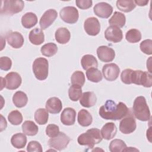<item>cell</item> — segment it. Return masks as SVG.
Instances as JSON below:
<instances>
[{
  "mask_svg": "<svg viewBox=\"0 0 152 152\" xmlns=\"http://www.w3.org/2000/svg\"><path fill=\"white\" fill-rule=\"evenodd\" d=\"M129 109L122 102H119L118 104H116L114 101L108 100L104 105L100 107L99 113L100 116L104 119L116 121L125 116Z\"/></svg>",
  "mask_w": 152,
  "mask_h": 152,
  "instance_id": "cell-1",
  "label": "cell"
},
{
  "mask_svg": "<svg viewBox=\"0 0 152 152\" xmlns=\"http://www.w3.org/2000/svg\"><path fill=\"white\" fill-rule=\"evenodd\" d=\"M121 80L126 84H135L145 87H151L152 86L151 74L147 71L141 70L125 69L121 73Z\"/></svg>",
  "mask_w": 152,
  "mask_h": 152,
  "instance_id": "cell-2",
  "label": "cell"
},
{
  "mask_svg": "<svg viewBox=\"0 0 152 152\" xmlns=\"http://www.w3.org/2000/svg\"><path fill=\"white\" fill-rule=\"evenodd\" d=\"M102 138L100 131L97 128H93L80 135L77 141L81 145H86L90 148H92L95 144L100 142Z\"/></svg>",
  "mask_w": 152,
  "mask_h": 152,
  "instance_id": "cell-3",
  "label": "cell"
},
{
  "mask_svg": "<svg viewBox=\"0 0 152 152\" xmlns=\"http://www.w3.org/2000/svg\"><path fill=\"white\" fill-rule=\"evenodd\" d=\"M135 117L141 121H147L150 119V111L147 104L146 100L143 96L135 98L132 107Z\"/></svg>",
  "mask_w": 152,
  "mask_h": 152,
  "instance_id": "cell-4",
  "label": "cell"
},
{
  "mask_svg": "<svg viewBox=\"0 0 152 152\" xmlns=\"http://www.w3.org/2000/svg\"><path fill=\"white\" fill-rule=\"evenodd\" d=\"M24 2L21 0H5L1 1V14L5 15H12L22 11Z\"/></svg>",
  "mask_w": 152,
  "mask_h": 152,
  "instance_id": "cell-5",
  "label": "cell"
},
{
  "mask_svg": "<svg viewBox=\"0 0 152 152\" xmlns=\"http://www.w3.org/2000/svg\"><path fill=\"white\" fill-rule=\"evenodd\" d=\"M32 69L36 78L39 80H45L48 76L49 63L45 58H36L32 66Z\"/></svg>",
  "mask_w": 152,
  "mask_h": 152,
  "instance_id": "cell-6",
  "label": "cell"
},
{
  "mask_svg": "<svg viewBox=\"0 0 152 152\" xmlns=\"http://www.w3.org/2000/svg\"><path fill=\"white\" fill-rule=\"evenodd\" d=\"M137 128L136 121L129 109L128 114L122 118L119 123V130L124 134H129L133 132Z\"/></svg>",
  "mask_w": 152,
  "mask_h": 152,
  "instance_id": "cell-7",
  "label": "cell"
},
{
  "mask_svg": "<svg viewBox=\"0 0 152 152\" xmlns=\"http://www.w3.org/2000/svg\"><path fill=\"white\" fill-rule=\"evenodd\" d=\"M70 140V138L65 133L60 132L57 136L52 137L49 140L48 145L51 148L61 151L67 147Z\"/></svg>",
  "mask_w": 152,
  "mask_h": 152,
  "instance_id": "cell-8",
  "label": "cell"
},
{
  "mask_svg": "<svg viewBox=\"0 0 152 152\" xmlns=\"http://www.w3.org/2000/svg\"><path fill=\"white\" fill-rule=\"evenodd\" d=\"M61 18L65 23L68 24L75 23L79 17L77 9L74 7H65L59 12Z\"/></svg>",
  "mask_w": 152,
  "mask_h": 152,
  "instance_id": "cell-9",
  "label": "cell"
},
{
  "mask_svg": "<svg viewBox=\"0 0 152 152\" xmlns=\"http://www.w3.org/2000/svg\"><path fill=\"white\" fill-rule=\"evenodd\" d=\"M4 87L8 90L18 88L22 82L20 74L15 72H11L6 75L4 78Z\"/></svg>",
  "mask_w": 152,
  "mask_h": 152,
  "instance_id": "cell-10",
  "label": "cell"
},
{
  "mask_svg": "<svg viewBox=\"0 0 152 152\" xmlns=\"http://www.w3.org/2000/svg\"><path fill=\"white\" fill-rule=\"evenodd\" d=\"M102 73L106 80L113 81L118 78L120 73V68L114 63L105 64L102 68Z\"/></svg>",
  "mask_w": 152,
  "mask_h": 152,
  "instance_id": "cell-11",
  "label": "cell"
},
{
  "mask_svg": "<svg viewBox=\"0 0 152 152\" xmlns=\"http://www.w3.org/2000/svg\"><path fill=\"white\" fill-rule=\"evenodd\" d=\"M85 31L90 36H96L100 31V24L97 18L89 17L84 23Z\"/></svg>",
  "mask_w": 152,
  "mask_h": 152,
  "instance_id": "cell-12",
  "label": "cell"
},
{
  "mask_svg": "<svg viewBox=\"0 0 152 152\" xmlns=\"http://www.w3.org/2000/svg\"><path fill=\"white\" fill-rule=\"evenodd\" d=\"M58 17V12L54 9H49L46 11L41 17L39 24L42 30L49 27L56 20Z\"/></svg>",
  "mask_w": 152,
  "mask_h": 152,
  "instance_id": "cell-13",
  "label": "cell"
},
{
  "mask_svg": "<svg viewBox=\"0 0 152 152\" xmlns=\"http://www.w3.org/2000/svg\"><path fill=\"white\" fill-rule=\"evenodd\" d=\"M93 11L99 17L107 18L112 14L113 7L106 2H101L95 5L93 8Z\"/></svg>",
  "mask_w": 152,
  "mask_h": 152,
  "instance_id": "cell-14",
  "label": "cell"
},
{
  "mask_svg": "<svg viewBox=\"0 0 152 152\" xmlns=\"http://www.w3.org/2000/svg\"><path fill=\"white\" fill-rule=\"evenodd\" d=\"M104 37L109 42L118 43L122 40L123 34L122 30L119 27L110 26L105 30Z\"/></svg>",
  "mask_w": 152,
  "mask_h": 152,
  "instance_id": "cell-15",
  "label": "cell"
},
{
  "mask_svg": "<svg viewBox=\"0 0 152 152\" xmlns=\"http://www.w3.org/2000/svg\"><path fill=\"white\" fill-rule=\"evenodd\" d=\"M97 55L102 62H109L112 61L115 56V50L106 46H100L97 49Z\"/></svg>",
  "mask_w": 152,
  "mask_h": 152,
  "instance_id": "cell-16",
  "label": "cell"
},
{
  "mask_svg": "<svg viewBox=\"0 0 152 152\" xmlns=\"http://www.w3.org/2000/svg\"><path fill=\"white\" fill-rule=\"evenodd\" d=\"M8 43L13 48L18 49L24 44L23 35L18 31H9L6 34Z\"/></svg>",
  "mask_w": 152,
  "mask_h": 152,
  "instance_id": "cell-17",
  "label": "cell"
},
{
  "mask_svg": "<svg viewBox=\"0 0 152 152\" xmlns=\"http://www.w3.org/2000/svg\"><path fill=\"white\" fill-rule=\"evenodd\" d=\"M76 112L71 107L65 108L61 114V121L65 125H72L75 122Z\"/></svg>",
  "mask_w": 152,
  "mask_h": 152,
  "instance_id": "cell-18",
  "label": "cell"
},
{
  "mask_svg": "<svg viewBox=\"0 0 152 152\" xmlns=\"http://www.w3.org/2000/svg\"><path fill=\"white\" fill-rule=\"evenodd\" d=\"M62 108V102L56 97H50L46 101V109L50 113H58L61 111Z\"/></svg>",
  "mask_w": 152,
  "mask_h": 152,
  "instance_id": "cell-19",
  "label": "cell"
},
{
  "mask_svg": "<svg viewBox=\"0 0 152 152\" xmlns=\"http://www.w3.org/2000/svg\"><path fill=\"white\" fill-rule=\"evenodd\" d=\"M100 132L102 138L106 140H109L116 135L117 128L114 123L107 122L103 126Z\"/></svg>",
  "mask_w": 152,
  "mask_h": 152,
  "instance_id": "cell-20",
  "label": "cell"
},
{
  "mask_svg": "<svg viewBox=\"0 0 152 152\" xmlns=\"http://www.w3.org/2000/svg\"><path fill=\"white\" fill-rule=\"evenodd\" d=\"M97 102V97L92 91H87L82 94L80 99V103L83 107H90L94 106Z\"/></svg>",
  "mask_w": 152,
  "mask_h": 152,
  "instance_id": "cell-21",
  "label": "cell"
},
{
  "mask_svg": "<svg viewBox=\"0 0 152 152\" xmlns=\"http://www.w3.org/2000/svg\"><path fill=\"white\" fill-rule=\"evenodd\" d=\"M29 40L34 45H39L45 41V36L43 31L39 28H35L31 30L29 33Z\"/></svg>",
  "mask_w": 152,
  "mask_h": 152,
  "instance_id": "cell-22",
  "label": "cell"
},
{
  "mask_svg": "<svg viewBox=\"0 0 152 152\" xmlns=\"http://www.w3.org/2000/svg\"><path fill=\"white\" fill-rule=\"evenodd\" d=\"M55 39L60 44H66L71 38L69 31L65 27H60L56 30L55 34Z\"/></svg>",
  "mask_w": 152,
  "mask_h": 152,
  "instance_id": "cell-23",
  "label": "cell"
},
{
  "mask_svg": "<svg viewBox=\"0 0 152 152\" xmlns=\"http://www.w3.org/2000/svg\"><path fill=\"white\" fill-rule=\"evenodd\" d=\"M37 23V17L33 12H27L21 18L22 26L26 28H30Z\"/></svg>",
  "mask_w": 152,
  "mask_h": 152,
  "instance_id": "cell-24",
  "label": "cell"
},
{
  "mask_svg": "<svg viewBox=\"0 0 152 152\" xmlns=\"http://www.w3.org/2000/svg\"><path fill=\"white\" fill-rule=\"evenodd\" d=\"M78 122L82 126H88L93 122V118L89 112L86 109H81L78 113Z\"/></svg>",
  "mask_w": 152,
  "mask_h": 152,
  "instance_id": "cell-25",
  "label": "cell"
},
{
  "mask_svg": "<svg viewBox=\"0 0 152 152\" xmlns=\"http://www.w3.org/2000/svg\"><path fill=\"white\" fill-rule=\"evenodd\" d=\"M81 66L84 70H88L91 68H97L98 62L96 58L92 55H85L81 60Z\"/></svg>",
  "mask_w": 152,
  "mask_h": 152,
  "instance_id": "cell-26",
  "label": "cell"
},
{
  "mask_svg": "<svg viewBox=\"0 0 152 152\" xmlns=\"http://www.w3.org/2000/svg\"><path fill=\"white\" fill-rule=\"evenodd\" d=\"M126 23V17L125 15L120 12L115 11L112 17L109 20V23L110 26L123 27Z\"/></svg>",
  "mask_w": 152,
  "mask_h": 152,
  "instance_id": "cell-27",
  "label": "cell"
},
{
  "mask_svg": "<svg viewBox=\"0 0 152 152\" xmlns=\"http://www.w3.org/2000/svg\"><path fill=\"white\" fill-rule=\"evenodd\" d=\"M28 102V97L25 93L18 91L14 93L12 97V102L17 107L21 108L25 106Z\"/></svg>",
  "mask_w": 152,
  "mask_h": 152,
  "instance_id": "cell-28",
  "label": "cell"
},
{
  "mask_svg": "<svg viewBox=\"0 0 152 152\" xmlns=\"http://www.w3.org/2000/svg\"><path fill=\"white\" fill-rule=\"evenodd\" d=\"M23 133L28 136H34L38 132L39 128L37 125L31 121H26L22 124Z\"/></svg>",
  "mask_w": 152,
  "mask_h": 152,
  "instance_id": "cell-29",
  "label": "cell"
},
{
  "mask_svg": "<svg viewBox=\"0 0 152 152\" xmlns=\"http://www.w3.org/2000/svg\"><path fill=\"white\" fill-rule=\"evenodd\" d=\"M11 142L13 147L16 148H24L27 143V137L24 134L17 133L13 135L11 139Z\"/></svg>",
  "mask_w": 152,
  "mask_h": 152,
  "instance_id": "cell-30",
  "label": "cell"
},
{
  "mask_svg": "<svg viewBox=\"0 0 152 152\" xmlns=\"http://www.w3.org/2000/svg\"><path fill=\"white\" fill-rule=\"evenodd\" d=\"M116 7L122 12H129L135 8L136 4L132 0H118L116 1Z\"/></svg>",
  "mask_w": 152,
  "mask_h": 152,
  "instance_id": "cell-31",
  "label": "cell"
},
{
  "mask_svg": "<svg viewBox=\"0 0 152 152\" xmlns=\"http://www.w3.org/2000/svg\"><path fill=\"white\" fill-rule=\"evenodd\" d=\"M49 114L48 110L44 108L37 109L34 113V119L39 125H45L48 121Z\"/></svg>",
  "mask_w": 152,
  "mask_h": 152,
  "instance_id": "cell-32",
  "label": "cell"
},
{
  "mask_svg": "<svg viewBox=\"0 0 152 152\" xmlns=\"http://www.w3.org/2000/svg\"><path fill=\"white\" fill-rule=\"evenodd\" d=\"M86 76L89 81L93 83H99L103 78L101 71L97 68H91L87 70Z\"/></svg>",
  "mask_w": 152,
  "mask_h": 152,
  "instance_id": "cell-33",
  "label": "cell"
},
{
  "mask_svg": "<svg viewBox=\"0 0 152 152\" xmlns=\"http://www.w3.org/2000/svg\"><path fill=\"white\" fill-rule=\"evenodd\" d=\"M58 47L57 45L53 43H48L41 47V53L48 57L53 56L57 53Z\"/></svg>",
  "mask_w": 152,
  "mask_h": 152,
  "instance_id": "cell-34",
  "label": "cell"
},
{
  "mask_svg": "<svg viewBox=\"0 0 152 152\" xmlns=\"http://www.w3.org/2000/svg\"><path fill=\"white\" fill-rule=\"evenodd\" d=\"M126 40L131 43H135L140 42L141 39V32L135 28L129 30L125 34Z\"/></svg>",
  "mask_w": 152,
  "mask_h": 152,
  "instance_id": "cell-35",
  "label": "cell"
},
{
  "mask_svg": "<svg viewBox=\"0 0 152 152\" xmlns=\"http://www.w3.org/2000/svg\"><path fill=\"white\" fill-rule=\"evenodd\" d=\"M126 145L124 141L120 139H115L112 140L109 144V150L111 152L125 151Z\"/></svg>",
  "mask_w": 152,
  "mask_h": 152,
  "instance_id": "cell-36",
  "label": "cell"
},
{
  "mask_svg": "<svg viewBox=\"0 0 152 152\" xmlns=\"http://www.w3.org/2000/svg\"><path fill=\"white\" fill-rule=\"evenodd\" d=\"M85 75L82 71H76L71 75V82L72 85L82 87L85 83Z\"/></svg>",
  "mask_w": 152,
  "mask_h": 152,
  "instance_id": "cell-37",
  "label": "cell"
},
{
  "mask_svg": "<svg viewBox=\"0 0 152 152\" xmlns=\"http://www.w3.org/2000/svg\"><path fill=\"white\" fill-rule=\"evenodd\" d=\"M81 87L75 85L70 86L68 90V96L69 99L74 102H76L80 99L82 96Z\"/></svg>",
  "mask_w": 152,
  "mask_h": 152,
  "instance_id": "cell-38",
  "label": "cell"
},
{
  "mask_svg": "<svg viewBox=\"0 0 152 152\" xmlns=\"http://www.w3.org/2000/svg\"><path fill=\"white\" fill-rule=\"evenodd\" d=\"M8 119L12 125H18L22 122L23 116L20 112L17 110H14L8 114Z\"/></svg>",
  "mask_w": 152,
  "mask_h": 152,
  "instance_id": "cell-39",
  "label": "cell"
},
{
  "mask_svg": "<svg viewBox=\"0 0 152 152\" xmlns=\"http://www.w3.org/2000/svg\"><path fill=\"white\" fill-rule=\"evenodd\" d=\"M141 50L147 55H151L152 53V40L151 39H146L143 40L140 45Z\"/></svg>",
  "mask_w": 152,
  "mask_h": 152,
  "instance_id": "cell-40",
  "label": "cell"
},
{
  "mask_svg": "<svg viewBox=\"0 0 152 152\" xmlns=\"http://www.w3.org/2000/svg\"><path fill=\"white\" fill-rule=\"evenodd\" d=\"M59 132V126L55 124H49L46 128V134L50 138L57 136Z\"/></svg>",
  "mask_w": 152,
  "mask_h": 152,
  "instance_id": "cell-41",
  "label": "cell"
},
{
  "mask_svg": "<svg viewBox=\"0 0 152 152\" xmlns=\"http://www.w3.org/2000/svg\"><path fill=\"white\" fill-rule=\"evenodd\" d=\"M12 66L11 59L7 56H2L0 58V68L4 71H8Z\"/></svg>",
  "mask_w": 152,
  "mask_h": 152,
  "instance_id": "cell-42",
  "label": "cell"
},
{
  "mask_svg": "<svg viewBox=\"0 0 152 152\" xmlns=\"http://www.w3.org/2000/svg\"><path fill=\"white\" fill-rule=\"evenodd\" d=\"M27 151L28 152H42L43 149L41 144L38 141H31L27 145Z\"/></svg>",
  "mask_w": 152,
  "mask_h": 152,
  "instance_id": "cell-43",
  "label": "cell"
},
{
  "mask_svg": "<svg viewBox=\"0 0 152 152\" xmlns=\"http://www.w3.org/2000/svg\"><path fill=\"white\" fill-rule=\"evenodd\" d=\"M77 6L82 10H86L92 6L93 2L91 0H76Z\"/></svg>",
  "mask_w": 152,
  "mask_h": 152,
  "instance_id": "cell-44",
  "label": "cell"
},
{
  "mask_svg": "<svg viewBox=\"0 0 152 152\" xmlns=\"http://www.w3.org/2000/svg\"><path fill=\"white\" fill-rule=\"evenodd\" d=\"M134 2L136 5L139 6H145L148 4V1H134Z\"/></svg>",
  "mask_w": 152,
  "mask_h": 152,
  "instance_id": "cell-45",
  "label": "cell"
}]
</instances>
